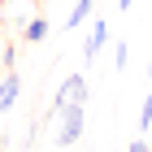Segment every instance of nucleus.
Segmentation results:
<instances>
[{
	"label": "nucleus",
	"instance_id": "nucleus-1",
	"mask_svg": "<svg viewBox=\"0 0 152 152\" xmlns=\"http://www.w3.org/2000/svg\"><path fill=\"white\" fill-rule=\"evenodd\" d=\"M74 104H87V74H70V78L61 83V91L52 96V113H65V109H74Z\"/></svg>",
	"mask_w": 152,
	"mask_h": 152
},
{
	"label": "nucleus",
	"instance_id": "nucleus-2",
	"mask_svg": "<svg viewBox=\"0 0 152 152\" xmlns=\"http://www.w3.org/2000/svg\"><path fill=\"white\" fill-rule=\"evenodd\" d=\"M87 130V104H74L61 113V130H57V148H74Z\"/></svg>",
	"mask_w": 152,
	"mask_h": 152
},
{
	"label": "nucleus",
	"instance_id": "nucleus-3",
	"mask_svg": "<svg viewBox=\"0 0 152 152\" xmlns=\"http://www.w3.org/2000/svg\"><path fill=\"white\" fill-rule=\"evenodd\" d=\"M18 91H22V78H18V70H9V74H4V83H0V113H9V109H13Z\"/></svg>",
	"mask_w": 152,
	"mask_h": 152
},
{
	"label": "nucleus",
	"instance_id": "nucleus-4",
	"mask_svg": "<svg viewBox=\"0 0 152 152\" xmlns=\"http://www.w3.org/2000/svg\"><path fill=\"white\" fill-rule=\"evenodd\" d=\"M104 44H109V22H91V39H87V52H83V57L91 61Z\"/></svg>",
	"mask_w": 152,
	"mask_h": 152
},
{
	"label": "nucleus",
	"instance_id": "nucleus-5",
	"mask_svg": "<svg viewBox=\"0 0 152 152\" xmlns=\"http://www.w3.org/2000/svg\"><path fill=\"white\" fill-rule=\"evenodd\" d=\"M91 9H96V0H74V9H70V22H65V26H83L87 18H91Z\"/></svg>",
	"mask_w": 152,
	"mask_h": 152
},
{
	"label": "nucleus",
	"instance_id": "nucleus-6",
	"mask_svg": "<svg viewBox=\"0 0 152 152\" xmlns=\"http://www.w3.org/2000/svg\"><path fill=\"white\" fill-rule=\"evenodd\" d=\"M26 39H31V44L48 39V22H44V18H31V22H26Z\"/></svg>",
	"mask_w": 152,
	"mask_h": 152
},
{
	"label": "nucleus",
	"instance_id": "nucleus-7",
	"mask_svg": "<svg viewBox=\"0 0 152 152\" xmlns=\"http://www.w3.org/2000/svg\"><path fill=\"white\" fill-rule=\"evenodd\" d=\"M148 126H152V91H148V100L139 109V130H148Z\"/></svg>",
	"mask_w": 152,
	"mask_h": 152
},
{
	"label": "nucleus",
	"instance_id": "nucleus-8",
	"mask_svg": "<svg viewBox=\"0 0 152 152\" xmlns=\"http://www.w3.org/2000/svg\"><path fill=\"white\" fill-rule=\"evenodd\" d=\"M126 57H130V48H126V39L117 44V70H126Z\"/></svg>",
	"mask_w": 152,
	"mask_h": 152
},
{
	"label": "nucleus",
	"instance_id": "nucleus-9",
	"mask_svg": "<svg viewBox=\"0 0 152 152\" xmlns=\"http://www.w3.org/2000/svg\"><path fill=\"white\" fill-rule=\"evenodd\" d=\"M126 152H148V139H135V143H126Z\"/></svg>",
	"mask_w": 152,
	"mask_h": 152
},
{
	"label": "nucleus",
	"instance_id": "nucleus-10",
	"mask_svg": "<svg viewBox=\"0 0 152 152\" xmlns=\"http://www.w3.org/2000/svg\"><path fill=\"white\" fill-rule=\"evenodd\" d=\"M130 4H135V0H117V9H130Z\"/></svg>",
	"mask_w": 152,
	"mask_h": 152
},
{
	"label": "nucleus",
	"instance_id": "nucleus-11",
	"mask_svg": "<svg viewBox=\"0 0 152 152\" xmlns=\"http://www.w3.org/2000/svg\"><path fill=\"white\" fill-rule=\"evenodd\" d=\"M148 152H152V148H148Z\"/></svg>",
	"mask_w": 152,
	"mask_h": 152
}]
</instances>
